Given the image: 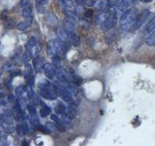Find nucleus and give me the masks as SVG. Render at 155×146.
<instances>
[{
	"label": "nucleus",
	"instance_id": "obj_1",
	"mask_svg": "<svg viewBox=\"0 0 155 146\" xmlns=\"http://www.w3.org/2000/svg\"><path fill=\"white\" fill-rule=\"evenodd\" d=\"M136 18H137V10L134 8L127 9L122 13L119 19L120 27L124 30H131L135 28Z\"/></svg>",
	"mask_w": 155,
	"mask_h": 146
},
{
	"label": "nucleus",
	"instance_id": "obj_2",
	"mask_svg": "<svg viewBox=\"0 0 155 146\" xmlns=\"http://www.w3.org/2000/svg\"><path fill=\"white\" fill-rule=\"evenodd\" d=\"M52 88L56 96H59L65 102L69 103V102L73 100V94L66 86L62 85L61 83L58 82V83H55V84L52 86Z\"/></svg>",
	"mask_w": 155,
	"mask_h": 146
},
{
	"label": "nucleus",
	"instance_id": "obj_3",
	"mask_svg": "<svg viewBox=\"0 0 155 146\" xmlns=\"http://www.w3.org/2000/svg\"><path fill=\"white\" fill-rule=\"evenodd\" d=\"M64 24V29L67 31H76L77 29V19L75 13L72 12V10H67L66 11V18L63 22Z\"/></svg>",
	"mask_w": 155,
	"mask_h": 146
},
{
	"label": "nucleus",
	"instance_id": "obj_4",
	"mask_svg": "<svg viewBox=\"0 0 155 146\" xmlns=\"http://www.w3.org/2000/svg\"><path fill=\"white\" fill-rule=\"evenodd\" d=\"M116 22H117V14L114 12L113 14L110 15L109 18L107 19L103 23L101 24V27L104 31H108L115 26Z\"/></svg>",
	"mask_w": 155,
	"mask_h": 146
},
{
	"label": "nucleus",
	"instance_id": "obj_5",
	"mask_svg": "<svg viewBox=\"0 0 155 146\" xmlns=\"http://www.w3.org/2000/svg\"><path fill=\"white\" fill-rule=\"evenodd\" d=\"M56 35H57L58 40L61 41L63 44H64V45L66 46V48L68 49V51H69V49L71 47V42H70V39H69V36H68L67 31L64 28H59L56 32Z\"/></svg>",
	"mask_w": 155,
	"mask_h": 146
},
{
	"label": "nucleus",
	"instance_id": "obj_6",
	"mask_svg": "<svg viewBox=\"0 0 155 146\" xmlns=\"http://www.w3.org/2000/svg\"><path fill=\"white\" fill-rule=\"evenodd\" d=\"M43 69H44V72H45V75L47 76L48 79L52 80L53 78H54L55 67L53 66L52 63H50V62L45 63V64H44V66H43Z\"/></svg>",
	"mask_w": 155,
	"mask_h": 146
},
{
	"label": "nucleus",
	"instance_id": "obj_7",
	"mask_svg": "<svg viewBox=\"0 0 155 146\" xmlns=\"http://www.w3.org/2000/svg\"><path fill=\"white\" fill-rule=\"evenodd\" d=\"M54 76L58 80L59 83H63V84H68V78L67 74L64 69H62V67H57L55 68V74Z\"/></svg>",
	"mask_w": 155,
	"mask_h": 146
},
{
	"label": "nucleus",
	"instance_id": "obj_8",
	"mask_svg": "<svg viewBox=\"0 0 155 146\" xmlns=\"http://www.w3.org/2000/svg\"><path fill=\"white\" fill-rule=\"evenodd\" d=\"M149 15V11L147 9H144L143 12H140L139 15H137L136 18V23H135V28H139L142 24L144 23V21L147 19V16Z\"/></svg>",
	"mask_w": 155,
	"mask_h": 146
},
{
	"label": "nucleus",
	"instance_id": "obj_9",
	"mask_svg": "<svg viewBox=\"0 0 155 146\" xmlns=\"http://www.w3.org/2000/svg\"><path fill=\"white\" fill-rule=\"evenodd\" d=\"M44 66V58L42 57L36 56L33 60V68L36 72H40Z\"/></svg>",
	"mask_w": 155,
	"mask_h": 146
},
{
	"label": "nucleus",
	"instance_id": "obj_10",
	"mask_svg": "<svg viewBox=\"0 0 155 146\" xmlns=\"http://www.w3.org/2000/svg\"><path fill=\"white\" fill-rule=\"evenodd\" d=\"M110 15V13L109 11H103V12L99 13L95 18V23L98 24V26H101V24L109 18Z\"/></svg>",
	"mask_w": 155,
	"mask_h": 146
},
{
	"label": "nucleus",
	"instance_id": "obj_11",
	"mask_svg": "<svg viewBox=\"0 0 155 146\" xmlns=\"http://www.w3.org/2000/svg\"><path fill=\"white\" fill-rule=\"evenodd\" d=\"M0 122H1L2 125L4 126V128H6V127H9V126H13V123H14L12 117L8 116L7 114L0 115Z\"/></svg>",
	"mask_w": 155,
	"mask_h": 146
},
{
	"label": "nucleus",
	"instance_id": "obj_12",
	"mask_svg": "<svg viewBox=\"0 0 155 146\" xmlns=\"http://www.w3.org/2000/svg\"><path fill=\"white\" fill-rule=\"evenodd\" d=\"M67 33H68V36H69L70 42H71L72 45H74L76 47L79 46L80 45V38L76 34V31H67Z\"/></svg>",
	"mask_w": 155,
	"mask_h": 146
},
{
	"label": "nucleus",
	"instance_id": "obj_13",
	"mask_svg": "<svg viewBox=\"0 0 155 146\" xmlns=\"http://www.w3.org/2000/svg\"><path fill=\"white\" fill-rule=\"evenodd\" d=\"M32 21H33L32 16L28 17V18H27V19H25V21L21 22L19 23H18L17 28L18 29V30H24V29H26L28 26H30V24H31Z\"/></svg>",
	"mask_w": 155,
	"mask_h": 146
},
{
	"label": "nucleus",
	"instance_id": "obj_14",
	"mask_svg": "<svg viewBox=\"0 0 155 146\" xmlns=\"http://www.w3.org/2000/svg\"><path fill=\"white\" fill-rule=\"evenodd\" d=\"M47 54L48 57H52L53 56L56 55V52H55V47H54V43H53V40L48 41L47 44Z\"/></svg>",
	"mask_w": 155,
	"mask_h": 146
},
{
	"label": "nucleus",
	"instance_id": "obj_15",
	"mask_svg": "<svg viewBox=\"0 0 155 146\" xmlns=\"http://www.w3.org/2000/svg\"><path fill=\"white\" fill-rule=\"evenodd\" d=\"M154 29H155V16L147 23V26H145V29H144V33L149 34L152 30H154Z\"/></svg>",
	"mask_w": 155,
	"mask_h": 146
},
{
	"label": "nucleus",
	"instance_id": "obj_16",
	"mask_svg": "<svg viewBox=\"0 0 155 146\" xmlns=\"http://www.w3.org/2000/svg\"><path fill=\"white\" fill-rule=\"evenodd\" d=\"M58 3L66 10H72L73 7H74L73 0H58Z\"/></svg>",
	"mask_w": 155,
	"mask_h": 146
},
{
	"label": "nucleus",
	"instance_id": "obj_17",
	"mask_svg": "<svg viewBox=\"0 0 155 146\" xmlns=\"http://www.w3.org/2000/svg\"><path fill=\"white\" fill-rule=\"evenodd\" d=\"M145 43H147V45L149 47L155 46V29L148 34V37L147 38V40H145Z\"/></svg>",
	"mask_w": 155,
	"mask_h": 146
},
{
	"label": "nucleus",
	"instance_id": "obj_18",
	"mask_svg": "<svg viewBox=\"0 0 155 146\" xmlns=\"http://www.w3.org/2000/svg\"><path fill=\"white\" fill-rule=\"evenodd\" d=\"M67 110V106L63 103V102H59L56 106H55V112L56 114H59L61 116H63L65 114V112Z\"/></svg>",
	"mask_w": 155,
	"mask_h": 146
},
{
	"label": "nucleus",
	"instance_id": "obj_19",
	"mask_svg": "<svg viewBox=\"0 0 155 146\" xmlns=\"http://www.w3.org/2000/svg\"><path fill=\"white\" fill-rule=\"evenodd\" d=\"M27 51H29L30 52V54H31V56L32 57H36L39 53H40V51H41V45L39 43H37L35 46H33L32 48H30L29 50H27Z\"/></svg>",
	"mask_w": 155,
	"mask_h": 146
},
{
	"label": "nucleus",
	"instance_id": "obj_20",
	"mask_svg": "<svg viewBox=\"0 0 155 146\" xmlns=\"http://www.w3.org/2000/svg\"><path fill=\"white\" fill-rule=\"evenodd\" d=\"M107 4H108V0H98V1H96L94 3V6L97 9L102 10L107 6Z\"/></svg>",
	"mask_w": 155,
	"mask_h": 146
},
{
	"label": "nucleus",
	"instance_id": "obj_21",
	"mask_svg": "<svg viewBox=\"0 0 155 146\" xmlns=\"http://www.w3.org/2000/svg\"><path fill=\"white\" fill-rule=\"evenodd\" d=\"M26 64L24 65V76H25L26 78H29L31 76V72H32V66L29 64L28 62H25Z\"/></svg>",
	"mask_w": 155,
	"mask_h": 146
},
{
	"label": "nucleus",
	"instance_id": "obj_22",
	"mask_svg": "<svg viewBox=\"0 0 155 146\" xmlns=\"http://www.w3.org/2000/svg\"><path fill=\"white\" fill-rule=\"evenodd\" d=\"M51 109L47 105H44L40 110V113H41L42 117H47L48 115L51 114Z\"/></svg>",
	"mask_w": 155,
	"mask_h": 146
},
{
	"label": "nucleus",
	"instance_id": "obj_23",
	"mask_svg": "<svg viewBox=\"0 0 155 146\" xmlns=\"http://www.w3.org/2000/svg\"><path fill=\"white\" fill-rule=\"evenodd\" d=\"M52 64L55 68L57 67H61V57L58 56H53L52 57Z\"/></svg>",
	"mask_w": 155,
	"mask_h": 146
},
{
	"label": "nucleus",
	"instance_id": "obj_24",
	"mask_svg": "<svg viewBox=\"0 0 155 146\" xmlns=\"http://www.w3.org/2000/svg\"><path fill=\"white\" fill-rule=\"evenodd\" d=\"M31 14H32V8H31V6H27L25 8H23V10H22V16L24 18L30 17Z\"/></svg>",
	"mask_w": 155,
	"mask_h": 146
},
{
	"label": "nucleus",
	"instance_id": "obj_25",
	"mask_svg": "<svg viewBox=\"0 0 155 146\" xmlns=\"http://www.w3.org/2000/svg\"><path fill=\"white\" fill-rule=\"evenodd\" d=\"M37 43H38V40L36 37H34V36L30 37V39H29L27 43V50H29V49L32 48L33 46H35Z\"/></svg>",
	"mask_w": 155,
	"mask_h": 146
},
{
	"label": "nucleus",
	"instance_id": "obj_26",
	"mask_svg": "<svg viewBox=\"0 0 155 146\" xmlns=\"http://www.w3.org/2000/svg\"><path fill=\"white\" fill-rule=\"evenodd\" d=\"M26 92V89L24 88V86H21V87H18L17 88V90H16V95L18 96V97H22V96L24 95V92Z\"/></svg>",
	"mask_w": 155,
	"mask_h": 146
},
{
	"label": "nucleus",
	"instance_id": "obj_27",
	"mask_svg": "<svg viewBox=\"0 0 155 146\" xmlns=\"http://www.w3.org/2000/svg\"><path fill=\"white\" fill-rule=\"evenodd\" d=\"M27 110H28V113L30 114L31 116H36L37 115V112H36V107L32 105V104H28L27 105Z\"/></svg>",
	"mask_w": 155,
	"mask_h": 146
},
{
	"label": "nucleus",
	"instance_id": "obj_28",
	"mask_svg": "<svg viewBox=\"0 0 155 146\" xmlns=\"http://www.w3.org/2000/svg\"><path fill=\"white\" fill-rule=\"evenodd\" d=\"M120 1H121V0H109L107 6H108L109 8H110V9H114V7L117 6Z\"/></svg>",
	"mask_w": 155,
	"mask_h": 146
},
{
	"label": "nucleus",
	"instance_id": "obj_29",
	"mask_svg": "<svg viewBox=\"0 0 155 146\" xmlns=\"http://www.w3.org/2000/svg\"><path fill=\"white\" fill-rule=\"evenodd\" d=\"M78 2L82 5H86V6H93L95 3L94 0H78Z\"/></svg>",
	"mask_w": 155,
	"mask_h": 146
},
{
	"label": "nucleus",
	"instance_id": "obj_30",
	"mask_svg": "<svg viewBox=\"0 0 155 146\" xmlns=\"http://www.w3.org/2000/svg\"><path fill=\"white\" fill-rule=\"evenodd\" d=\"M31 57H32V56H31L30 52L27 51L26 53H24V54H23V56H22V57H21V61H22L23 62H28L29 61H30Z\"/></svg>",
	"mask_w": 155,
	"mask_h": 146
},
{
	"label": "nucleus",
	"instance_id": "obj_31",
	"mask_svg": "<svg viewBox=\"0 0 155 146\" xmlns=\"http://www.w3.org/2000/svg\"><path fill=\"white\" fill-rule=\"evenodd\" d=\"M26 96H27V99H32L34 96H35L34 95V91L31 87H28L26 89Z\"/></svg>",
	"mask_w": 155,
	"mask_h": 146
},
{
	"label": "nucleus",
	"instance_id": "obj_32",
	"mask_svg": "<svg viewBox=\"0 0 155 146\" xmlns=\"http://www.w3.org/2000/svg\"><path fill=\"white\" fill-rule=\"evenodd\" d=\"M17 133H18V134L21 136V135H23L24 134H25V130H24V127L22 126V125H18L17 126Z\"/></svg>",
	"mask_w": 155,
	"mask_h": 146
},
{
	"label": "nucleus",
	"instance_id": "obj_33",
	"mask_svg": "<svg viewBox=\"0 0 155 146\" xmlns=\"http://www.w3.org/2000/svg\"><path fill=\"white\" fill-rule=\"evenodd\" d=\"M38 128L39 130H40L42 133H45V134H50L51 133V130H48L47 127H44V126H40V125H38Z\"/></svg>",
	"mask_w": 155,
	"mask_h": 146
},
{
	"label": "nucleus",
	"instance_id": "obj_34",
	"mask_svg": "<svg viewBox=\"0 0 155 146\" xmlns=\"http://www.w3.org/2000/svg\"><path fill=\"white\" fill-rule=\"evenodd\" d=\"M21 6L22 8L30 6V0H21Z\"/></svg>",
	"mask_w": 155,
	"mask_h": 146
},
{
	"label": "nucleus",
	"instance_id": "obj_35",
	"mask_svg": "<svg viewBox=\"0 0 155 146\" xmlns=\"http://www.w3.org/2000/svg\"><path fill=\"white\" fill-rule=\"evenodd\" d=\"M92 15H93V11H92V10H86V11L84 12V18L89 19L92 17Z\"/></svg>",
	"mask_w": 155,
	"mask_h": 146
},
{
	"label": "nucleus",
	"instance_id": "obj_36",
	"mask_svg": "<svg viewBox=\"0 0 155 146\" xmlns=\"http://www.w3.org/2000/svg\"><path fill=\"white\" fill-rule=\"evenodd\" d=\"M82 10H84V8H82V6H81V5H79V6H77V7H76L75 13L79 15V14L82 13Z\"/></svg>",
	"mask_w": 155,
	"mask_h": 146
},
{
	"label": "nucleus",
	"instance_id": "obj_37",
	"mask_svg": "<svg viewBox=\"0 0 155 146\" xmlns=\"http://www.w3.org/2000/svg\"><path fill=\"white\" fill-rule=\"evenodd\" d=\"M36 1L38 2V4H40V5H45L48 2V0H36Z\"/></svg>",
	"mask_w": 155,
	"mask_h": 146
},
{
	"label": "nucleus",
	"instance_id": "obj_38",
	"mask_svg": "<svg viewBox=\"0 0 155 146\" xmlns=\"http://www.w3.org/2000/svg\"><path fill=\"white\" fill-rule=\"evenodd\" d=\"M142 1H143V3H149V2H151L152 0H142Z\"/></svg>",
	"mask_w": 155,
	"mask_h": 146
}]
</instances>
